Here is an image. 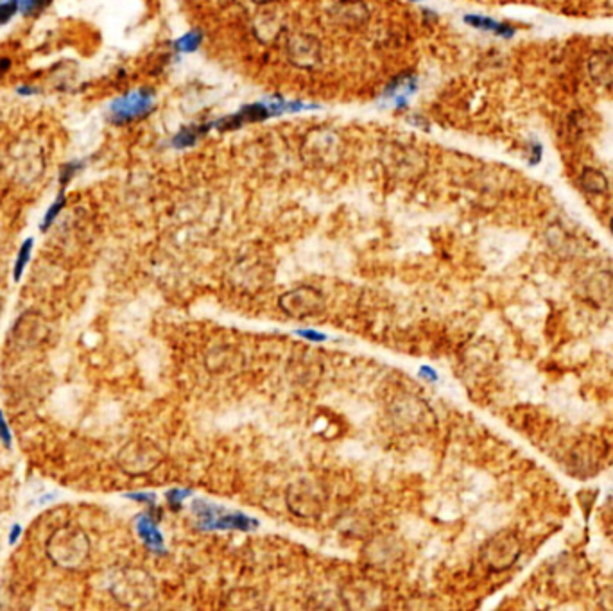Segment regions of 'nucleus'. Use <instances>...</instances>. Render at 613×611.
Listing matches in <instances>:
<instances>
[{"label": "nucleus", "instance_id": "f257e3e1", "mask_svg": "<svg viewBox=\"0 0 613 611\" xmlns=\"http://www.w3.org/2000/svg\"><path fill=\"white\" fill-rule=\"evenodd\" d=\"M155 108V96L146 88L135 90L111 103L110 115L115 124H129L149 115Z\"/></svg>", "mask_w": 613, "mask_h": 611}, {"label": "nucleus", "instance_id": "f03ea898", "mask_svg": "<svg viewBox=\"0 0 613 611\" xmlns=\"http://www.w3.org/2000/svg\"><path fill=\"white\" fill-rule=\"evenodd\" d=\"M135 527L138 536L142 538V541L147 545V549L155 550V553H162L163 536L149 515H140L138 518H136Z\"/></svg>", "mask_w": 613, "mask_h": 611}, {"label": "nucleus", "instance_id": "7ed1b4c3", "mask_svg": "<svg viewBox=\"0 0 613 611\" xmlns=\"http://www.w3.org/2000/svg\"><path fill=\"white\" fill-rule=\"evenodd\" d=\"M465 22H467L468 26L475 27V29L486 31V33H493L497 34V36H502V38H511L515 34L513 27H510L507 24L497 22V20L490 19V16L467 15L465 16Z\"/></svg>", "mask_w": 613, "mask_h": 611}, {"label": "nucleus", "instance_id": "20e7f679", "mask_svg": "<svg viewBox=\"0 0 613 611\" xmlns=\"http://www.w3.org/2000/svg\"><path fill=\"white\" fill-rule=\"evenodd\" d=\"M206 131H208V125H192V128L181 129L176 137H174L173 145L174 148H191Z\"/></svg>", "mask_w": 613, "mask_h": 611}, {"label": "nucleus", "instance_id": "39448f33", "mask_svg": "<svg viewBox=\"0 0 613 611\" xmlns=\"http://www.w3.org/2000/svg\"><path fill=\"white\" fill-rule=\"evenodd\" d=\"M33 246H34V240L33 239L24 240L22 246H20L19 255H16V260H15V267H13V278H15V282L22 280L24 271H26L27 264H29V262H31V253H33Z\"/></svg>", "mask_w": 613, "mask_h": 611}, {"label": "nucleus", "instance_id": "423d86ee", "mask_svg": "<svg viewBox=\"0 0 613 611\" xmlns=\"http://www.w3.org/2000/svg\"><path fill=\"white\" fill-rule=\"evenodd\" d=\"M65 205H66L65 194H59L58 197L54 199V202H52L51 207H49L47 214H45L44 221H41V225H40L41 232H47V230L51 228L52 225H54L56 219H58V215L61 214V210H63V208H65Z\"/></svg>", "mask_w": 613, "mask_h": 611}, {"label": "nucleus", "instance_id": "0eeeda50", "mask_svg": "<svg viewBox=\"0 0 613 611\" xmlns=\"http://www.w3.org/2000/svg\"><path fill=\"white\" fill-rule=\"evenodd\" d=\"M201 33H199V31H191V33L183 34V36L176 41V48L181 52H194L196 48L201 45Z\"/></svg>", "mask_w": 613, "mask_h": 611}, {"label": "nucleus", "instance_id": "6e6552de", "mask_svg": "<svg viewBox=\"0 0 613 611\" xmlns=\"http://www.w3.org/2000/svg\"><path fill=\"white\" fill-rule=\"evenodd\" d=\"M583 183L584 187L588 188V190H595V192H601L606 188V180L602 178L601 173H595V170L588 169L584 170L583 174Z\"/></svg>", "mask_w": 613, "mask_h": 611}, {"label": "nucleus", "instance_id": "1a4fd4ad", "mask_svg": "<svg viewBox=\"0 0 613 611\" xmlns=\"http://www.w3.org/2000/svg\"><path fill=\"white\" fill-rule=\"evenodd\" d=\"M19 11H20L19 0H4V2H0V24H2V26L8 24Z\"/></svg>", "mask_w": 613, "mask_h": 611}, {"label": "nucleus", "instance_id": "9d476101", "mask_svg": "<svg viewBox=\"0 0 613 611\" xmlns=\"http://www.w3.org/2000/svg\"><path fill=\"white\" fill-rule=\"evenodd\" d=\"M83 167H85V163L83 162H70L66 163V165H63L61 174H59V183H61V187H65V185L69 183V181L72 180V178L83 169Z\"/></svg>", "mask_w": 613, "mask_h": 611}, {"label": "nucleus", "instance_id": "9b49d317", "mask_svg": "<svg viewBox=\"0 0 613 611\" xmlns=\"http://www.w3.org/2000/svg\"><path fill=\"white\" fill-rule=\"evenodd\" d=\"M19 2H20V11H22L24 15H33V13H36L38 9L44 8L49 0H19Z\"/></svg>", "mask_w": 613, "mask_h": 611}, {"label": "nucleus", "instance_id": "f8f14e48", "mask_svg": "<svg viewBox=\"0 0 613 611\" xmlns=\"http://www.w3.org/2000/svg\"><path fill=\"white\" fill-rule=\"evenodd\" d=\"M0 441L4 443L6 448H11V445H13L11 428H9L8 421H6V418H4V414H2V411H0Z\"/></svg>", "mask_w": 613, "mask_h": 611}, {"label": "nucleus", "instance_id": "ddd939ff", "mask_svg": "<svg viewBox=\"0 0 613 611\" xmlns=\"http://www.w3.org/2000/svg\"><path fill=\"white\" fill-rule=\"evenodd\" d=\"M188 493H191V491H183V490H171L169 493H167V500H169V504L173 505V508H180L181 502H183V498L187 497Z\"/></svg>", "mask_w": 613, "mask_h": 611}, {"label": "nucleus", "instance_id": "4468645a", "mask_svg": "<svg viewBox=\"0 0 613 611\" xmlns=\"http://www.w3.org/2000/svg\"><path fill=\"white\" fill-rule=\"evenodd\" d=\"M128 498H131V500L140 502V504H147V505H153L156 502L155 493H129L126 495Z\"/></svg>", "mask_w": 613, "mask_h": 611}, {"label": "nucleus", "instance_id": "2eb2a0df", "mask_svg": "<svg viewBox=\"0 0 613 611\" xmlns=\"http://www.w3.org/2000/svg\"><path fill=\"white\" fill-rule=\"evenodd\" d=\"M296 334L300 335V337L307 339V341H314V343H320V341H325V339H327V335L316 330H298Z\"/></svg>", "mask_w": 613, "mask_h": 611}, {"label": "nucleus", "instance_id": "dca6fc26", "mask_svg": "<svg viewBox=\"0 0 613 611\" xmlns=\"http://www.w3.org/2000/svg\"><path fill=\"white\" fill-rule=\"evenodd\" d=\"M20 536H22V525L15 523V525L11 527V530H9V545H15L16 541L20 540Z\"/></svg>", "mask_w": 613, "mask_h": 611}, {"label": "nucleus", "instance_id": "f3484780", "mask_svg": "<svg viewBox=\"0 0 613 611\" xmlns=\"http://www.w3.org/2000/svg\"><path fill=\"white\" fill-rule=\"evenodd\" d=\"M9 68H11V59H9V58H0V79L4 78L6 74H8Z\"/></svg>", "mask_w": 613, "mask_h": 611}, {"label": "nucleus", "instance_id": "a211bd4d", "mask_svg": "<svg viewBox=\"0 0 613 611\" xmlns=\"http://www.w3.org/2000/svg\"><path fill=\"white\" fill-rule=\"evenodd\" d=\"M420 376H425L429 380H437V373L434 369H430L429 366H422L420 368Z\"/></svg>", "mask_w": 613, "mask_h": 611}, {"label": "nucleus", "instance_id": "6ab92c4d", "mask_svg": "<svg viewBox=\"0 0 613 611\" xmlns=\"http://www.w3.org/2000/svg\"><path fill=\"white\" fill-rule=\"evenodd\" d=\"M16 92H19L20 96H36V93H40V90H38L36 86H20Z\"/></svg>", "mask_w": 613, "mask_h": 611}, {"label": "nucleus", "instance_id": "aec40b11", "mask_svg": "<svg viewBox=\"0 0 613 611\" xmlns=\"http://www.w3.org/2000/svg\"><path fill=\"white\" fill-rule=\"evenodd\" d=\"M412 2H416V0H412Z\"/></svg>", "mask_w": 613, "mask_h": 611}]
</instances>
